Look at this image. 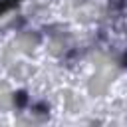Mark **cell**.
<instances>
[{
  "label": "cell",
  "instance_id": "obj_3",
  "mask_svg": "<svg viewBox=\"0 0 127 127\" xmlns=\"http://www.w3.org/2000/svg\"><path fill=\"white\" fill-rule=\"evenodd\" d=\"M123 62H125V65H127V54H125V58H123Z\"/></svg>",
  "mask_w": 127,
  "mask_h": 127
},
{
  "label": "cell",
  "instance_id": "obj_2",
  "mask_svg": "<svg viewBox=\"0 0 127 127\" xmlns=\"http://www.w3.org/2000/svg\"><path fill=\"white\" fill-rule=\"evenodd\" d=\"M123 6H125V0H111L109 2V8H115V10H119Z\"/></svg>",
  "mask_w": 127,
  "mask_h": 127
},
{
  "label": "cell",
  "instance_id": "obj_1",
  "mask_svg": "<svg viewBox=\"0 0 127 127\" xmlns=\"http://www.w3.org/2000/svg\"><path fill=\"white\" fill-rule=\"evenodd\" d=\"M28 101H30V97H28L26 91H16V93H14V105H16V107H26Z\"/></svg>",
  "mask_w": 127,
  "mask_h": 127
}]
</instances>
